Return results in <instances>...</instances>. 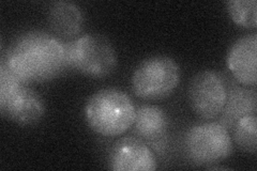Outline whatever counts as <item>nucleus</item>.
Masks as SVG:
<instances>
[{"instance_id": "obj_1", "label": "nucleus", "mask_w": 257, "mask_h": 171, "mask_svg": "<svg viewBox=\"0 0 257 171\" xmlns=\"http://www.w3.org/2000/svg\"><path fill=\"white\" fill-rule=\"evenodd\" d=\"M2 63L24 84L54 79L69 68L64 44L39 30L16 40Z\"/></svg>"}, {"instance_id": "obj_2", "label": "nucleus", "mask_w": 257, "mask_h": 171, "mask_svg": "<svg viewBox=\"0 0 257 171\" xmlns=\"http://www.w3.org/2000/svg\"><path fill=\"white\" fill-rule=\"evenodd\" d=\"M86 121L96 134L115 137L124 134L135 121L136 108L131 97L118 89L95 92L85 106Z\"/></svg>"}, {"instance_id": "obj_3", "label": "nucleus", "mask_w": 257, "mask_h": 171, "mask_svg": "<svg viewBox=\"0 0 257 171\" xmlns=\"http://www.w3.org/2000/svg\"><path fill=\"white\" fill-rule=\"evenodd\" d=\"M70 68L92 78L109 75L117 66V55L110 41L101 35H85L64 43Z\"/></svg>"}, {"instance_id": "obj_4", "label": "nucleus", "mask_w": 257, "mask_h": 171, "mask_svg": "<svg viewBox=\"0 0 257 171\" xmlns=\"http://www.w3.org/2000/svg\"><path fill=\"white\" fill-rule=\"evenodd\" d=\"M179 81L180 69L176 61L167 56H154L135 69L132 89L143 100H162L176 90Z\"/></svg>"}, {"instance_id": "obj_5", "label": "nucleus", "mask_w": 257, "mask_h": 171, "mask_svg": "<svg viewBox=\"0 0 257 171\" xmlns=\"http://www.w3.org/2000/svg\"><path fill=\"white\" fill-rule=\"evenodd\" d=\"M184 150L197 166H210L230 156L232 141L228 129L220 122H206L192 126L184 138Z\"/></svg>"}, {"instance_id": "obj_6", "label": "nucleus", "mask_w": 257, "mask_h": 171, "mask_svg": "<svg viewBox=\"0 0 257 171\" xmlns=\"http://www.w3.org/2000/svg\"><path fill=\"white\" fill-rule=\"evenodd\" d=\"M191 107L205 120L219 117L227 100V87L213 71H202L193 77L189 88Z\"/></svg>"}, {"instance_id": "obj_7", "label": "nucleus", "mask_w": 257, "mask_h": 171, "mask_svg": "<svg viewBox=\"0 0 257 171\" xmlns=\"http://www.w3.org/2000/svg\"><path fill=\"white\" fill-rule=\"evenodd\" d=\"M108 165L115 171H152L158 168L154 152L139 137L117 140L110 149Z\"/></svg>"}, {"instance_id": "obj_8", "label": "nucleus", "mask_w": 257, "mask_h": 171, "mask_svg": "<svg viewBox=\"0 0 257 171\" xmlns=\"http://www.w3.org/2000/svg\"><path fill=\"white\" fill-rule=\"evenodd\" d=\"M226 63L239 84L255 87L257 83V36L253 34L238 39L229 48Z\"/></svg>"}, {"instance_id": "obj_9", "label": "nucleus", "mask_w": 257, "mask_h": 171, "mask_svg": "<svg viewBox=\"0 0 257 171\" xmlns=\"http://www.w3.org/2000/svg\"><path fill=\"white\" fill-rule=\"evenodd\" d=\"M0 111L20 125H34L44 117L45 104L38 92L23 85L9 101L0 105Z\"/></svg>"}, {"instance_id": "obj_10", "label": "nucleus", "mask_w": 257, "mask_h": 171, "mask_svg": "<svg viewBox=\"0 0 257 171\" xmlns=\"http://www.w3.org/2000/svg\"><path fill=\"white\" fill-rule=\"evenodd\" d=\"M134 133L140 139L162 149L166 142L168 129V117L166 112L154 105H144L136 110L134 121Z\"/></svg>"}, {"instance_id": "obj_11", "label": "nucleus", "mask_w": 257, "mask_h": 171, "mask_svg": "<svg viewBox=\"0 0 257 171\" xmlns=\"http://www.w3.org/2000/svg\"><path fill=\"white\" fill-rule=\"evenodd\" d=\"M256 110L257 94L254 88L231 87L227 90V100L219 116V122L227 129H232L241 118L256 115Z\"/></svg>"}, {"instance_id": "obj_12", "label": "nucleus", "mask_w": 257, "mask_h": 171, "mask_svg": "<svg viewBox=\"0 0 257 171\" xmlns=\"http://www.w3.org/2000/svg\"><path fill=\"white\" fill-rule=\"evenodd\" d=\"M83 23V13L73 3H55L48 11V24L55 34L62 38L76 37L82 30Z\"/></svg>"}, {"instance_id": "obj_13", "label": "nucleus", "mask_w": 257, "mask_h": 171, "mask_svg": "<svg viewBox=\"0 0 257 171\" xmlns=\"http://www.w3.org/2000/svg\"><path fill=\"white\" fill-rule=\"evenodd\" d=\"M234 139L239 148L250 154H256L257 149V120L256 115L241 118L235 126Z\"/></svg>"}, {"instance_id": "obj_14", "label": "nucleus", "mask_w": 257, "mask_h": 171, "mask_svg": "<svg viewBox=\"0 0 257 171\" xmlns=\"http://www.w3.org/2000/svg\"><path fill=\"white\" fill-rule=\"evenodd\" d=\"M230 19L238 26L255 29L257 25L256 0H229L226 3Z\"/></svg>"}]
</instances>
